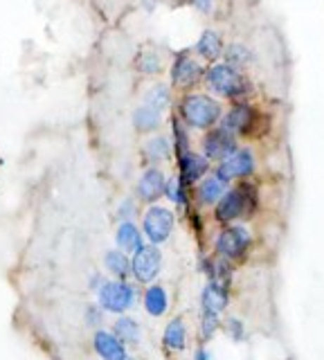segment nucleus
Here are the masks:
<instances>
[{
	"instance_id": "1",
	"label": "nucleus",
	"mask_w": 324,
	"mask_h": 360,
	"mask_svg": "<svg viewBox=\"0 0 324 360\" xmlns=\"http://www.w3.org/2000/svg\"><path fill=\"white\" fill-rule=\"evenodd\" d=\"M178 112H181V120H183L185 127L198 129V131H207V129L216 127V124L221 122L223 106H221V101L214 99L212 95L192 93V95H185L181 99Z\"/></svg>"
},
{
	"instance_id": "2",
	"label": "nucleus",
	"mask_w": 324,
	"mask_h": 360,
	"mask_svg": "<svg viewBox=\"0 0 324 360\" xmlns=\"http://www.w3.org/2000/svg\"><path fill=\"white\" fill-rule=\"evenodd\" d=\"M205 84L214 95L223 99L241 101L245 95L250 93V82L241 75V70L232 68L228 63H214L205 70Z\"/></svg>"
},
{
	"instance_id": "3",
	"label": "nucleus",
	"mask_w": 324,
	"mask_h": 360,
	"mask_svg": "<svg viewBox=\"0 0 324 360\" xmlns=\"http://www.w3.org/2000/svg\"><path fill=\"white\" fill-rule=\"evenodd\" d=\"M257 205V189L250 183H241L234 189H228L216 202L214 217L221 223H232L245 214H250Z\"/></svg>"
},
{
	"instance_id": "4",
	"label": "nucleus",
	"mask_w": 324,
	"mask_h": 360,
	"mask_svg": "<svg viewBox=\"0 0 324 360\" xmlns=\"http://www.w3.org/2000/svg\"><path fill=\"white\" fill-rule=\"evenodd\" d=\"M99 290V307L110 313H124L136 302V288L127 281H104Z\"/></svg>"
},
{
	"instance_id": "5",
	"label": "nucleus",
	"mask_w": 324,
	"mask_h": 360,
	"mask_svg": "<svg viewBox=\"0 0 324 360\" xmlns=\"http://www.w3.org/2000/svg\"><path fill=\"white\" fill-rule=\"evenodd\" d=\"M205 77V68L196 56H192V52H181L176 54V59L171 63V86L174 88H194L203 82Z\"/></svg>"
},
{
	"instance_id": "6",
	"label": "nucleus",
	"mask_w": 324,
	"mask_h": 360,
	"mask_svg": "<svg viewBox=\"0 0 324 360\" xmlns=\"http://www.w3.org/2000/svg\"><path fill=\"white\" fill-rule=\"evenodd\" d=\"M174 225H176L174 212L162 205H151L142 219V230L147 234V239L155 245H160L169 239L174 232Z\"/></svg>"
},
{
	"instance_id": "7",
	"label": "nucleus",
	"mask_w": 324,
	"mask_h": 360,
	"mask_svg": "<svg viewBox=\"0 0 324 360\" xmlns=\"http://www.w3.org/2000/svg\"><path fill=\"white\" fill-rule=\"evenodd\" d=\"M162 268V252L158 250V245L151 243V245H140L136 252H133L131 259V273L138 281L142 284H149L155 277H158Z\"/></svg>"
},
{
	"instance_id": "8",
	"label": "nucleus",
	"mask_w": 324,
	"mask_h": 360,
	"mask_svg": "<svg viewBox=\"0 0 324 360\" xmlns=\"http://www.w3.org/2000/svg\"><path fill=\"white\" fill-rule=\"evenodd\" d=\"M239 149L237 135L230 133L228 129L223 127H212L207 129L205 138H203V155L207 160H226L230 153H234Z\"/></svg>"
},
{
	"instance_id": "9",
	"label": "nucleus",
	"mask_w": 324,
	"mask_h": 360,
	"mask_svg": "<svg viewBox=\"0 0 324 360\" xmlns=\"http://www.w3.org/2000/svg\"><path fill=\"white\" fill-rule=\"evenodd\" d=\"M254 155L250 149H237L234 153H230L226 160H221L219 167L214 169V174L226 180V183H230V180L234 178H248L254 174Z\"/></svg>"
},
{
	"instance_id": "10",
	"label": "nucleus",
	"mask_w": 324,
	"mask_h": 360,
	"mask_svg": "<svg viewBox=\"0 0 324 360\" xmlns=\"http://www.w3.org/2000/svg\"><path fill=\"white\" fill-rule=\"evenodd\" d=\"M250 248V232L243 225H230L216 239V252L223 259H239Z\"/></svg>"
},
{
	"instance_id": "11",
	"label": "nucleus",
	"mask_w": 324,
	"mask_h": 360,
	"mask_svg": "<svg viewBox=\"0 0 324 360\" xmlns=\"http://www.w3.org/2000/svg\"><path fill=\"white\" fill-rule=\"evenodd\" d=\"M254 122H257V110L241 99V101H234L226 115H221L219 127L228 129L230 133H234L239 138V135H248L252 131Z\"/></svg>"
},
{
	"instance_id": "12",
	"label": "nucleus",
	"mask_w": 324,
	"mask_h": 360,
	"mask_svg": "<svg viewBox=\"0 0 324 360\" xmlns=\"http://www.w3.org/2000/svg\"><path fill=\"white\" fill-rule=\"evenodd\" d=\"M178 169H181V180L185 185H194L209 174V160L203 153H194L189 149L187 153L178 155Z\"/></svg>"
},
{
	"instance_id": "13",
	"label": "nucleus",
	"mask_w": 324,
	"mask_h": 360,
	"mask_svg": "<svg viewBox=\"0 0 324 360\" xmlns=\"http://www.w3.org/2000/svg\"><path fill=\"white\" fill-rule=\"evenodd\" d=\"M164 185H167V178L162 174V169L158 167L144 169V174L138 180V198L144 202H155L164 194Z\"/></svg>"
},
{
	"instance_id": "14",
	"label": "nucleus",
	"mask_w": 324,
	"mask_h": 360,
	"mask_svg": "<svg viewBox=\"0 0 324 360\" xmlns=\"http://www.w3.org/2000/svg\"><path fill=\"white\" fill-rule=\"evenodd\" d=\"M223 50H226V45H223L221 34L214 32V30H205V32L198 37L196 45H194V52L200 56V59L212 61V63H216V61L221 59V56H223Z\"/></svg>"
},
{
	"instance_id": "15",
	"label": "nucleus",
	"mask_w": 324,
	"mask_h": 360,
	"mask_svg": "<svg viewBox=\"0 0 324 360\" xmlns=\"http://www.w3.org/2000/svg\"><path fill=\"white\" fill-rule=\"evenodd\" d=\"M95 349L104 360H124L127 358L124 342H122L115 333H108V331L95 333Z\"/></svg>"
},
{
	"instance_id": "16",
	"label": "nucleus",
	"mask_w": 324,
	"mask_h": 360,
	"mask_svg": "<svg viewBox=\"0 0 324 360\" xmlns=\"http://www.w3.org/2000/svg\"><path fill=\"white\" fill-rule=\"evenodd\" d=\"M198 200L203 202V205H216L219 198L228 191V183L226 180H221L216 174L212 176H205L203 180H198Z\"/></svg>"
},
{
	"instance_id": "17",
	"label": "nucleus",
	"mask_w": 324,
	"mask_h": 360,
	"mask_svg": "<svg viewBox=\"0 0 324 360\" xmlns=\"http://www.w3.org/2000/svg\"><path fill=\"white\" fill-rule=\"evenodd\" d=\"M200 302H203V311L205 313H221L223 309L228 307V288L226 284H219V281H209V284L205 286L203 290V297H200Z\"/></svg>"
},
{
	"instance_id": "18",
	"label": "nucleus",
	"mask_w": 324,
	"mask_h": 360,
	"mask_svg": "<svg viewBox=\"0 0 324 360\" xmlns=\"http://www.w3.org/2000/svg\"><path fill=\"white\" fill-rule=\"evenodd\" d=\"M133 127L138 133H155L162 127V112L142 104L133 110Z\"/></svg>"
},
{
	"instance_id": "19",
	"label": "nucleus",
	"mask_w": 324,
	"mask_h": 360,
	"mask_svg": "<svg viewBox=\"0 0 324 360\" xmlns=\"http://www.w3.org/2000/svg\"><path fill=\"white\" fill-rule=\"evenodd\" d=\"M115 241L122 252H136L142 245V232L133 221H122L115 232Z\"/></svg>"
},
{
	"instance_id": "20",
	"label": "nucleus",
	"mask_w": 324,
	"mask_h": 360,
	"mask_svg": "<svg viewBox=\"0 0 324 360\" xmlns=\"http://www.w3.org/2000/svg\"><path fill=\"white\" fill-rule=\"evenodd\" d=\"M144 155H147L149 162H164L171 158V151H174V144L171 140L167 138V135H153L142 146Z\"/></svg>"
},
{
	"instance_id": "21",
	"label": "nucleus",
	"mask_w": 324,
	"mask_h": 360,
	"mask_svg": "<svg viewBox=\"0 0 324 360\" xmlns=\"http://www.w3.org/2000/svg\"><path fill=\"white\" fill-rule=\"evenodd\" d=\"M144 309L153 318H160L164 311L169 309V297H167V290L162 286H151L144 292Z\"/></svg>"
},
{
	"instance_id": "22",
	"label": "nucleus",
	"mask_w": 324,
	"mask_h": 360,
	"mask_svg": "<svg viewBox=\"0 0 324 360\" xmlns=\"http://www.w3.org/2000/svg\"><path fill=\"white\" fill-rule=\"evenodd\" d=\"M144 104L155 108V110H160V112H164L167 108L171 106V90H169V86L153 84L147 90V95H144Z\"/></svg>"
},
{
	"instance_id": "23",
	"label": "nucleus",
	"mask_w": 324,
	"mask_h": 360,
	"mask_svg": "<svg viewBox=\"0 0 324 360\" xmlns=\"http://www.w3.org/2000/svg\"><path fill=\"white\" fill-rule=\"evenodd\" d=\"M223 56H226V63L237 68V70H243V68H248L250 61H252V52L250 48H245L241 43H232L228 45L226 50H223Z\"/></svg>"
},
{
	"instance_id": "24",
	"label": "nucleus",
	"mask_w": 324,
	"mask_h": 360,
	"mask_svg": "<svg viewBox=\"0 0 324 360\" xmlns=\"http://www.w3.org/2000/svg\"><path fill=\"white\" fill-rule=\"evenodd\" d=\"M136 68L142 75H158V72H162V56H160V52L153 50V48L142 50L138 54V59H136Z\"/></svg>"
},
{
	"instance_id": "25",
	"label": "nucleus",
	"mask_w": 324,
	"mask_h": 360,
	"mask_svg": "<svg viewBox=\"0 0 324 360\" xmlns=\"http://www.w3.org/2000/svg\"><path fill=\"white\" fill-rule=\"evenodd\" d=\"M185 342H187L185 324L181 318H176L167 324V329H164V345L169 349H174V352H181V349H185Z\"/></svg>"
},
{
	"instance_id": "26",
	"label": "nucleus",
	"mask_w": 324,
	"mask_h": 360,
	"mask_svg": "<svg viewBox=\"0 0 324 360\" xmlns=\"http://www.w3.org/2000/svg\"><path fill=\"white\" fill-rule=\"evenodd\" d=\"M104 264H106V268H108L110 273H113L117 279H124V277H129V273H131V262H129L127 252H122V250H110V252H106Z\"/></svg>"
},
{
	"instance_id": "27",
	"label": "nucleus",
	"mask_w": 324,
	"mask_h": 360,
	"mask_svg": "<svg viewBox=\"0 0 324 360\" xmlns=\"http://www.w3.org/2000/svg\"><path fill=\"white\" fill-rule=\"evenodd\" d=\"M113 333L124 345H138L140 342V326L136 320H131V318H119L113 326Z\"/></svg>"
},
{
	"instance_id": "28",
	"label": "nucleus",
	"mask_w": 324,
	"mask_h": 360,
	"mask_svg": "<svg viewBox=\"0 0 324 360\" xmlns=\"http://www.w3.org/2000/svg\"><path fill=\"white\" fill-rule=\"evenodd\" d=\"M185 183L181 180V176H174L167 180V185H164V196L169 198L174 205H187V191H185Z\"/></svg>"
},
{
	"instance_id": "29",
	"label": "nucleus",
	"mask_w": 324,
	"mask_h": 360,
	"mask_svg": "<svg viewBox=\"0 0 324 360\" xmlns=\"http://www.w3.org/2000/svg\"><path fill=\"white\" fill-rule=\"evenodd\" d=\"M171 129H174V153L176 155L187 153L189 151V135H187V127L183 124V120L174 117Z\"/></svg>"
},
{
	"instance_id": "30",
	"label": "nucleus",
	"mask_w": 324,
	"mask_h": 360,
	"mask_svg": "<svg viewBox=\"0 0 324 360\" xmlns=\"http://www.w3.org/2000/svg\"><path fill=\"white\" fill-rule=\"evenodd\" d=\"M216 329H219V315L203 311V324H200V333H203V338H212Z\"/></svg>"
},
{
	"instance_id": "31",
	"label": "nucleus",
	"mask_w": 324,
	"mask_h": 360,
	"mask_svg": "<svg viewBox=\"0 0 324 360\" xmlns=\"http://www.w3.org/2000/svg\"><path fill=\"white\" fill-rule=\"evenodd\" d=\"M189 5L196 11H200V14H209V11L214 9V0H189Z\"/></svg>"
},
{
	"instance_id": "32",
	"label": "nucleus",
	"mask_w": 324,
	"mask_h": 360,
	"mask_svg": "<svg viewBox=\"0 0 324 360\" xmlns=\"http://www.w3.org/2000/svg\"><path fill=\"white\" fill-rule=\"evenodd\" d=\"M133 207H136V205H133V200H124V202L119 205V210H117V217H119L122 221H131V217H133Z\"/></svg>"
},
{
	"instance_id": "33",
	"label": "nucleus",
	"mask_w": 324,
	"mask_h": 360,
	"mask_svg": "<svg viewBox=\"0 0 324 360\" xmlns=\"http://www.w3.org/2000/svg\"><path fill=\"white\" fill-rule=\"evenodd\" d=\"M228 331H230V335L234 338V340H241V338H243V324L239 320H230L228 322Z\"/></svg>"
},
{
	"instance_id": "34",
	"label": "nucleus",
	"mask_w": 324,
	"mask_h": 360,
	"mask_svg": "<svg viewBox=\"0 0 324 360\" xmlns=\"http://www.w3.org/2000/svg\"><path fill=\"white\" fill-rule=\"evenodd\" d=\"M194 360H212V358H209V354H207V352H203V349H198L196 356H194Z\"/></svg>"
},
{
	"instance_id": "35",
	"label": "nucleus",
	"mask_w": 324,
	"mask_h": 360,
	"mask_svg": "<svg viewBox=\"0 0 324 360\" xmlns=\"http://www.w3.org/2000/svg\"><path fill=\"white\" fill-rule=\"evenodd\" d=\"M124 360H136V358H129V356H127V358H124Z\"/></svg>"
}]
</instances>
